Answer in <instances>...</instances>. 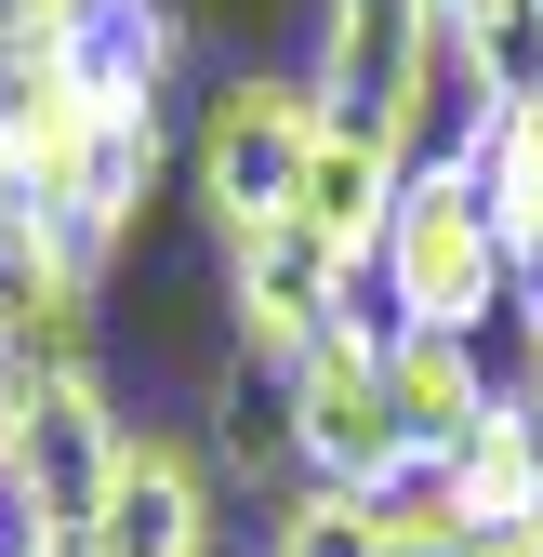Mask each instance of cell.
<instances>
[{
  "label": "cell",
  "instance_id": "obj_2",
  "mask_svg": "<svg viewBox=\"0 0 543 557\" xmlns=\"http://www.w3.org/2000/svg\"><path fill=\"white\" fill-rule=\"evenodd\" d=\"M305 94L331 133H371L384 160H438L451 107V14L438 0H318V66Z\"/></svg>",
  "mask_w": 543,
  "mask_h": 557
},
{
  "label": "cell",
  "instance_id": "obj_21",
  "mask_svg": "<svg viewBox=\"0 0 543 557\" xmlns=\"http://www.w3.org/2000/svg\"><path fill=\"white\" fill-rule=\"evenodd\" d=\"M438 14H451V0H438Z\"/></svg>",
  "mask_w": 543,
  "mask_h": 557
},
{
  "label": "cell",
  "instance_id": "obj_7",
  "mask_svg": "<svg viewBox=\"0 0 543 557\" xmlns=\"http://www.w3.org/2000/svg\"><path fill=\"white\" fill-rule=\"evenodd\" d=\"M40 359H93V252L40 199L0 186V372H40Z\"/></svg>",
  "mask_w": 543,
  "mask_h": 557
},
{
  "label": "cell",
  "instance_id": "obj_15",
  "mask_svg": "<svg viewBox=\"0 0 543 557\" xmlns=\"http://www.w3.org/2000/svg\"><path fill=\"white\" fill-rule=\"evenodd\" d=\"M265 557H384V531H371V505H358V492L305 478V492L279 505V531H265Z\"/></svg>",
  "mask_w": 543,
  "mask_h": 557
},
{
  "label": "cell",
  "instance_id": "obj_16",
  "mask_svg": "<svg viewBox=\"0 0 543 557\" xmlns=\"http://www.w3.org/2000/svg\"><path fill=\"white\" fill-rule=\"evenodd\" d=\"M66 14H80V0H0V53H40Z\"/></svg>",
  "mask_w": 543,
  "mask_h": 557
},
{
  "label": "cell",
  "instance_id": "obj_3",
  "mask_svg": "<svg viewBox=\"0 0 543 557\" xmlns=\"http://www.w3.org/2000/svg\"><path fill=\"white\" fill-rule=\"evenodd\" d=\"M119 465V411L93 359H40L14 372V451H0V544H93Z\"/></svg>",
  "mask_w": 543,
  "mask_h": 557
},
{
  "label": "cell",
  "instance_id": "obj_19",
  "mask_svg": "<svg viewBox=\"0 0 543 557\" xmlns=\"http://www.w3.org/2000/svg\"><path fill=\"white\" fill-rule=\"evenodd\" d=\"M478 557H543V531H517V544H478Z\"/></svg>",
  "mask_w": 543,
  "mask_h": 557
},
{
  "label": "cell",
  "instance_id": "obj_13",
  "mask_svg": "<svg viewBox=\"0 0 543 557\" xmlns=\"http://www.w3.org/2000/svg\"><path fill=\"white\" fill-rule=\"evenodd\" d=\"M358 505H371L384 557H478V518H464V465L451 451H397Z\"/></svg>",
  "mask_w": 543,
  "mask_h": 557
},
{
  "label": "cell",
  "instance_id": "obj_20",
  "mask_svg": "<svg viewBox=\"0 0 543 557\" xmlns=\"http://www.w3.org/2000/svg\"><path fill=\"white\" fill-rule=\"evenodd\" d=\"M0 451H14V372H0Z\"/></svg>",
  "mask_w": 543,
  "mask_h": 557
},
{
  "label": "cell",
  "instance_id": "obj_8",
  "mask_svg": "<svg viewBox=\"0 0 543 557\" xmlns=\"http://www.w3.org/2000/svg\"><path fill=\"white\" fill-rule=\"evenodd\" d=\"M93 557H213V492H199V465L173 438L119 425L106 505H93Z\"/></svg>",
  "mask_w": 543,
  "mask_h": 557
},
{
  "label": "cell",
  "instance_id": "obj_12",
  "mask_svg": "<svg viewBox=\"0 0 543 557\" xmlns=\"http://www.w3.org/2000/svg\"><path fill=\"white\" fill-rule=\"evenodd\" d=\"M384 398H397V438L412 451H464V425L504 398L478 372V345H451V332H384Z\"/></svg>",
  "mask_w": 543,
  "mask_h": 557
},
{
  "label": "cell",
  "instance_id": "obj_14",
  "mask_svg": "<svg viewBox=\"0 0 543 557\" xmlns=\"http://www.w3.org/2000/svg\"><path fill=\"white\" fill-rule=\"evenodd\" d=\"M464 160H478V199H491V226L517 252V278L543 265V107H504L464 133Z\"/></svg>",
  "mask_w": 543,
  "mask_h": 557
},
{
  "label": "cell",
  "instance_id": "obj_9",
  "mask_svg": "<svg viewBox=\"0 0 543 557\" xmlns=\"http://www.w3.org/2000/svg\"><path fill=\"white\" fill-rule=\"evenodd\" d=\"M40 66H66L93 107H119V120H160V81H173V0H80L53 40H40Z\"/></svg>",
  "mask_w": 543,
  "mask_h": 557
},
{
  "label": "cell",
  "instance_id": "obj_18",
  "mask_svg": "<svg viewBox=\"0 0 543 557\" xmlns=\"http://www.w3.org/2000/svg\"><path fill=\"white\" fill-rule=\"evenodd\" d=\"M0 557H93V544H0Z\"/></svg>",
  "mask_w": 543,
  "mask_h": 557
},
{
  "label": "cell",
  "instance_id": "obj_11",
  "mask_svg": "<svg viewBox=\"0 0 543 557\" xmlns=\"http://www.w3.org/2000/svg\"><path fill=\"white\" fill-rule=\"evenodd\" d=\"M464 518H478V544H517V531H543V425H530V398L504 385L478 425H464Z\"/></svg>",
  "mask_w": 543,
  "mask_h": 557
},
{
  "label": "cell",
  "instance_id": "obj_10",
  "mask_svg": "<svg viewBox=\"0 0 543 557\" xmlns=\"http://www.w3.org/2000/svg\"><path fill=\"white\" fill-rule=\"evenodd\" d=\"M397 186H412V160H384L371 133H318L292 226H305L331 265H371V252H384V213H397Z\"/></svg>",
  "mask_w": 543,
  "mask_h": 557
},
{
  "label": "cell",
  "instance_id": "obj_4",
  "mask_svg": "<svg viewBox=\"0 0 543 557\" xmlns=\"http://www.w3.org/2000/svg\"><path fill=\"white\" fill-rule=\"evenodd\" d=\"M318 94L305 81H226L213 120H199V147H186V186H199V213H213V239H265V226H292V199H305V160H318Z\"/></svg>",
  "mask_w": 543,
  "mask_h": 557
},
{
  "label": "cell",
  "instance_id": "obj_5",
  "mask_svg": "<svg viewBox=\"0 0 543 557\" xmlns=\"http://www.w3.org/2000/svg\"><path fill=\"white\" fill-rule=\"evenodd\" d=\"M345 293H358V265H331L305 226H265V239H239V252H226V319H239V359H252V372H279V385H292V372H305L345 319H358Z\"/></svg>",
  "mask_w": 543,
  "mask_h": 557
},
{
  "label": "cell",
  "instance_id": "obj_17",
  "mask_svg": "<svg viewBox=\"0 0 543 557\" xmlns=\"http://www.w3.org/2000/svg\"><path fill=\"white\" fill-rule=\"evenodd\" d=\"M517 332H530V359H517V398H530V425H543V293L517 306Z\"/></svg>",
  "mask_w": 543,
  "mask_h": 557
},
{
  "label": "cell",
  "instance_id": "obj_1",
  "mask_svg": "<svg viewBox=\"0 0 543 557\" xmlns=\"http://www.w3.org/2000/svg\"><path fill=\"white\" fill-rule=\"evenodd\" d=\"M371 278H384V306H397L384 332H451V345H478V332L517 306V252H504V226H491L478 160H464V147L412 160V186H397V213H384Z\"/></svg>",
  "mask_w": 543,
  "mask_h": 557
},
{
  "label": "cell",
  "instance_id": "obj_6",
  "mask_svg": "<svg viewBox=\"0 0 543 557\" xmlns=\"http://www.w3.org/2000/svg\"><path fill=\"white\" fill-rule=\"evenodd\" d=\"M292 451H305V478H331V492H371V478L412 451L397 438V398H384V332L371 319H345L292 372Z\"/></svg>",
  "mask_w": 543,
  "mask_h": 557
}]
</instances>
